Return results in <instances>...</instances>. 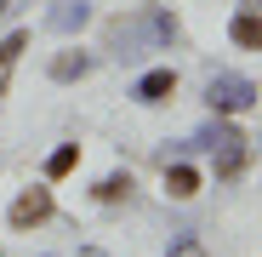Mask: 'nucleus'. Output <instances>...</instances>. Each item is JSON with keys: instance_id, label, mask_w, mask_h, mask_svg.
<instances>
[{"instance_id": "1", "label": "nucleus", "mask_w": 262, "mask_h": 257, "mask_svg": "<svg viewBox=\"0 0 262 257\" xmlns=\"http://www.w3.org/2000/svg\"><path fill=\"white\" fill-rule=\"evenodd\" d=\"M194 149H205V154L216 160V177H239L245 160H251V137L239 132V126H228V114H216L205 132L194 137Z\"/></svg>"}, {"instance_id": "2", "label": "nucleus", "mask_w": 262, "mask_h": 257, "mask_svg": "<svg viewBox=\"0 0 262 257\" xmlns=\"http://www.w3.org/2000/svg\"><path fill=\"white\" fill-rule=\"evenodd\" d=\"M256 97H262L256 80H245V74H211L205 80V109L211 114H245Z\"/></svg>"}, {"instance_id": "3", "label": "nucleus", "mask_w": 262, "mask_h": 257, "mask_svg": "<svg viewBox=\"0 0 262 257\" xmlns=\"http://www.w3.org/2000/svg\"><path fill=\"white\" fill-rule=\"evenodd\" d=\"M52 211H57L52 189H46V183H34V189H23V194L12 200V211H6V223H12L17 234H29V229H40V223H52Z\"/></svg>"}, {"instance_id": "4", "label": "nucleus", "mask_w": 262, "mask_h": 257, "mask_svg": "<svg viewBox=\"0 0 262 257\" xmlns=\"http://www.w3.org/2000/svg\"><path fill=\"white\" fill-rule=\"evenodd\" d=\"M131 97L137 103H171L177 97V69H148V74H137V86H131Z\"/></svg>"}, {"instance_id": "5", "label": "nucleus", "mask_w": 262, "mask_h": 257, "mask_svg": "<svg viewBox=\"0 0 262 257\" xmlns=\"http://www.w3.org/2000/svg\"><path fill=\"white\" fill-rule=\"evenodd\" d=\"M85 23H92V0H52V12H46V29L57 34H74Z\"/></svg>"}, {"instance_id": "6", "label": "nucleus", "mask_w": 262, "mask_h": 257, "mask_svg": "<svg viewBox=\"0 0 262 257\" xmlns=\"http://www.w3.org/2000/svg\"><path fill=\"white\" fill-rule=\"evenodd\" d=\"M200 166H188V160H165V194L171 200H194L200 194Z\"/></svg>"}, {"instance_id": "7", "label": "nucleus", "mask_w": 262, "mask_h": 257, "mask_svg": "<svg viewBox=\"0 0 262 257\" xmlns=\"http://www.w3.org/2000/svg\"><path fill=\"white\" fill-rule=\"evenodd\" d=\"M228 40L239 52H262V12H234L228 17Z\"/></svg>"}, {"instance_id": "8", "label": "nucleus", "mask_w": 262, "mask_h": 257, "mask_svg": "<svg viewBox=\"0 0 262 257\" xmlns=\"http://www.w3.org/2000/svg\"><path fill=\"white\" fill-rule=\"evenodd\" d=\"M92 63H97L92 52L69 46V52H57V57H52V80H57V86H69V80H85V74H92Z\"/></svg>"}, {"instance_id": "9", "label": "nucleus", "mask_w": 262, "mask_h": 257, "mask_svg": "<svg viewBox=\"0 0 262 257\" xmlns=\"http://www.w3.org/2000/svg\"><path fill=\"white\" fill-rule=\"evenodd\" d=\"M131 194H137V177H131V171H108V177L92 189L97 206H120V200H131Z\"/></svg>"}, {"instance_id": "10", "label": "nucleus", "mask_w": 262, "mask_h": 257, "mask_svg": "<svg viewBox=\"0 0 262 257\" xmlns=\"http://www.w3.org/2000/svg\"><path fill=\"white\" fill-rule=\"evenodd\" d=\"M74 166H80V143H63V149H52V154H46V183L69 177Z\"/></svg>"}, {"instance_id": "11", "label": "nucleus", "mask_w": 262, "mask_h": 257, "mask_svg": "<svg viewBox=\"0 0 262 257\" xmlns=\"http://www.w3.org/2000/svg\"><path fill=\"white\" fill-rule=\"evenodd\" d=\"M23 52H29V29H12L6 40H0V74H6V69H12Z\"/></svg>"}, {"instance_id": "12", "label": "nucleus", "mask_w": 262, "mask_h": 257, "mask_svg": "<svg viewBox=\"0 0 262 257\" xmlns=\"http://www.w3.org/2000/svg\"><path fill=\"white\" fill-rule=\"evenodd\" d=\"M194 251H200V234H194V229H188V234H183V240H177V251H171V257H194Z\"/></svg>"}, {"instance_id": "13", "label": "nucleus", "mask_w": 262, "mask_h": 257, "mask_svg": "<svg viewBox=\"0 0 262 257\" xmlns=\"http://www.w3.org/2000/svg\"><path fill=\"white\" fill-rule=\"evenodd\" d=\"M80 257H103V251H80Z\"/></svg>"}, {"instance_id": "14", "label": "nucleus", "mask_w": 262, "mask_h": 257, "mask_svg": "<svg viewBox=\"0 0 262 257\" xmlns=\"http://www.w3.org/2000/svg\"><path fill=\"white\" fill-rule=\"evenodd\" d=\"M0 12H6V0H0Z\"/></svg>"}]
</instances>
